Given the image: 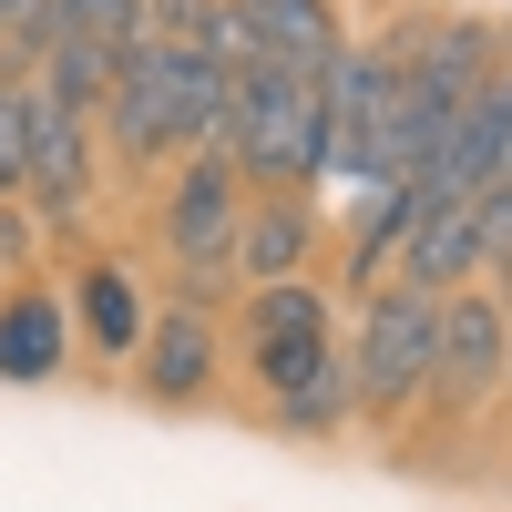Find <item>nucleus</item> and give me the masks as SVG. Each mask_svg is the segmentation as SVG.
<instances>
[{"label": "nucleus", "mask_w": 512, "mask_h": 512, "mask_svg": "<svg viewBox=\"0 0 512 512\" xmlns=\"http://www.w3.org/2000/svg\"><path fill=\"white\" fill-rule=\"evenodd\" d=\"M502 164H512V62L441 123L431 164H420V195H482V185H502Z\"/></svg>", "instance_id": "nucleus-8"}, {"label": "nucleus", "mask_w": 512, "mask_h": 512, "mask_svg": "<svg viewBox=\"0 0 512 512\" xmlns=\"http://www.w3.org/2000/svg\"><path fill=\"white\" fill-rule=\"evenodd\" d=\"M420 226V185H379L369 195V216H359V236H349V277L379 297V267H390L400 256V236Z\"/></svg>", "instance_id": "nucleus-17"}, {"label": "nucleus", "mask_w": 512, "mask_h": 512, "mask_svg": "<svg viewBox=\"0 0 512 512\" xmlns=\"http://www.w3.org/2000/svg\"><path fill=\"white\" fill-rule=\"evenodd\" d=\"M134 359H144V400L185 410V400L216 390V318H205V308H154Z\"/></svg>", "instance_id": "nucleus-12"}, {"label": "nucleus", "mask_w": 512, "mask_h": 512, "mask_svg": "<svg viewBox=\"0 0 512 512\" xmlns=\"http://www.w3.org/2000/svg\"><path fill=\"white\" fill-rule=\"evenodd\" d=\"M502 390H512V287H502Z\"/></svg>", "instance_id": "nucleus-22"}, {"label": "nucleus", "mask_w": 512, "mask_h": 512, "mask_svg": "<svg viewBox=\"0 0 512 512\" xmlns=\"http://www.w3.org/2000/svg\"><path fill=\"white\" fill-rule=\"evenodd\" d=\"M113 72H123V52H103V41H52L41 72H31V93L52 103V113H82V123H93V113L113 103Z\"/></svg>", "instance_id": "nucleus-16"}, {"label": "nucleus", "mask_w": 512, "mask_h": 512, "mask_svg": "<svg viewBox=\"0 0 512 512\" xmlns=\"http://www.w3.org/2000/svg\"><path fill=\"white\" fill-rule=\"evenodd\" d=\"M21 154H31V82H0V205L21 195Z\"/></svg>", "instance_id": "nucleus-20"}, {"label": "nucleus", "mask_w": 512, "mask_h": 512, "mask_svg": "<svg viewBox=\"0 0 512 512\" xmlns=\"http://www.w3.org/2000/svg\"><path fill=\"white\" fill-rule=\"evenodd\" d=\"M246 369L267 390L277 431H338L349 420V379H338V338H328V297L308 277L287 287H246Z\"/></svg>", "instance_id": "nucleus-1"}, {"label": "nucleus", "mask_w": 512, "mask_h": 512, "mask_svg": "<svg viewBox=\"0 0 512 512\" xmlns=\"http://www.w3.org/2000/svg\"><path fill=\"white\" fill-rule=\"evenodd\" d=\"M308 256H318L308 195H246V226H236V256H226L246 287H287V277H308Z\"/></svg>", "instance_id": "nucleus-13"}, {"label": "nucleus", "mask_w": 512, "mask_h": 512, "mask_svg": "<svg viewBox=\"0 0 512 512\" xmlns=\"http://www.w3.org/2000/svg\"><path fill=\"white\" fill-rule=\"evenodd\" d=\"M62 41H103V52H134L144 41V0H52Z\"/></svg>", "instance_id": "nucleus-18"}, {"label": "nucleus", "mask_w": 512, "mask_h": 512, "mask_svg": "<svg viewBox=\"0 0 512 512\" xmlns=\"http://www.w3.org/2000/svg\"><path fill=\"white\" fill-rule=\"evenodd\" d=\"M62 359H72V297L11 287V297H0V379L31 390V379H52Z\"/></svg>", "instance_id": "nucleus-14"}, {"label": "nucleus", "mask_w": 512, "mask_h": 512, "mask_svg": "<svg viewBox=\"0 0 512 512\" xmlns=\"http://www.w3.org/2000/svg\"><path fill=\"white\" fill-rule=\"evenodd\" d=\"M216 21V0H144V41H195Z\"/></svg>", "instance_id": "nucleus-21"}, {"label": "nucleus", "mask_w": 512, "mask_h": 512, "mask_svg": "<svg viewBox=\"0 0 512 512\" xmlns=\"http://www.w3.org/2000/svg\"><path fill=\"white\" fill-rule=\"evenodd\" d=\"M431 338H441V297H410V287H379L359 338L338 349V379H349V410L369 420H400L431 379Z\"/></svg>", "instance_id": "nucleus-3"}, {"label": "nucleus", "mask_w": 512, "mask_h": 512, "mask_svg": "<svg viewBox=\"0 0 512 512\" xmlns=\"http://www.w3.org/2000/svg\"><path fill=\"white\" fill-rule=\"evenodd\" d=\"M144 287H134V267H113V256H103V267H82V287H72V328L82 338H93V349L103 359H134L144 349Z\"/></svg>", "instance_id": "nucleus-15"}, {"label": "nucleus", "mask_w": 512, "mask_h": 512, "mask_svg": "<svg viewBox=\"0 0 512 512\" xmlns=\"http://www.w3.org/2000/svg\"><path fill=\"white\" fill-rule=\"evenodd\" d=\"M502 390V297H441V338H431V379H420V400H431V420L451 431V420H472L482 400Z\"/></svg>", "instance_id": "nucleus-6"}, {"label": "nucleus", "mask_w": 512, "mask_h": 512, "mask_svg": "<svg viewBox=\"0 0 512 512\" xmlns=\"http://www.w3.org/2000/svg\"><path fill=\"white\" fill-rule=\"evenodd\" d=\"M226 41H236V62L328 72V52H338V11H328V0H226Z\"/></svg>", "instance_id": "nucleus-10"}, {"label": "nucleus", "mask_w": 512, "mask_h": 512, "mask_svg": "<svg viewBox=\"0 0 512 512\" xmlns=\"http://www.w3.org/2000/svg\"><path fill=\"white\" fill-rule=\"evenodd\" d=\"M236 226H246V175H236L216 144H205V154H185L175 195H164V246L185 256V277H226Z\"/></svg>", "instance_id": "nucleus-7"}, {"label": "nucleus", "mask_w": 512, "mask_h": 512, "mask_svg": "<svg viewBox=\"0 0 512 512\" xmlns=\"http://www.w3.org/2000/svg\"><path fill=\"white\" fill-rule=\"evenodd\" d=\"M103 134H113L123 164H164L185 144V52H175V41H134V52H123L113 103H103Z\"/></svg>", "instance_id": "nucleus-5"}, {"label": "nucleus", "mask_w": 512, "mask_h": 512, "mask_svg": "<svg viewBox=\"0 0 512 512\" xmlns=\"http://www.w3.org/2000/svg\"><path fill=\"white\" fill-rule=\"evenodd\" d=\"M21 195H31L52 226H72L82 205H93V123H82V113H52L41 93H31V154H21Z\"/></svg>", "instance_id": "nucleus-11"}, {"label": "nucleus", "mask_w": 512, "mask_h": 512, "mask_svg": "<svg viewBox=\"0 0 512 512\" xmlns=\"http://www.w3.org/2000/svg\"><path fill=\"white\" fill-rule=\"evenodd\" d=\"M502 175H512V164H502Z\"/></svg>", "instance_id": "nucleus-23"}, {"label": "nucleus", "mask_w": 512, "mask_h": 512, "mask_svg": "<svg viewBox=\"0 0 512 512\" xmlns=\"http://www.w3.org/2000/svg\"><path fill=\"white\" fill-rule=\"evenodd\" d=\"M390 103H400L390 52H369V41H338V52H328V72H318V123H328V164H318V175H349V185H369V195H379Z\"/></svg>", "instance_id": "nucleus-4"}, {"label": "nucleus", "mask_w": 512, "mask_h": 512, "mask_svg": "<svg viewBox=\"0 0 512 512\" xmlns=\"http://www.w3.org/2000/svg\"><path fill=\"white\" fill-rule=\"evenodd\" d=\"M461 277H482V226H472V195H420V226L390 256V287L410 297H461Z\"/></svg>", "instance_id": "nucleus-9"}, {"label": "nucleus", "mask_w": 512, "mask_h": 512, "mask_svg": "<svg viewBox=\"0 0 512 512\" xmlns=\"http://www.w3.org/2000/svg\"><path fill=\"white\" fill-rule=\"evenodd\" d=\"M472 226H482V277H502V287H512V175L472 195Z\"/></svg>", "instance_id": "nucleus-19"}, {"label": "nucleus", "mask_w": 512, "mask_h": 512, "mask_svg": "<svg viewBox=\"0 0 512 512\" xmlns=\"http://www.w3.org/2000/svg\"><path fill=\"white\" fill-rule=\"evenodd\" d=\"M246 185L267 195H308L328 164V123H318V72H277V62H236V113L216 144Z\"/></svg>", "instance_id": "nucleus-2"}]
</instances>
